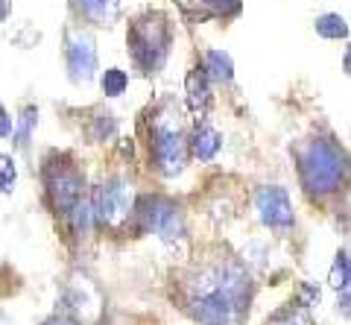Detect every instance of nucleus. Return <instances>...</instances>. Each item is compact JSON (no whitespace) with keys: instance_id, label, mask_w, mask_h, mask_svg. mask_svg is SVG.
Returning a JSON list of instances; mask_svg holds the SVG:
<instances>
[{"instance_id":"5","label":"nucleus","mask_w":351,"mask_h":325,"mask_svg":"<svg viewBox=\"0 0 351 325\" xmlns=\"http://www.w3.org/2000/svg\"><path fill=\"white\" fill-rule=\"evenodd\" d=\"M41 179H44V191H47V202L56 214L64 217L82 200L85 179L68 153H50L44 158Z\"/></svg>"},{"instance_id":"16","label":"nucleus","mask_w":351,"mask_h":325,"mask_svg":"<svg viewBox=\"0 0 351 325\" xmlns=\"http://www.w3.org/2000/svg\"><path fill=\"white\" fill-rule=\"evenodd\" d=\"M36 117H38V112L36 108H24V115H21V123L15 126V132H12V138H15V144L18 147H27L29 144V138H32V126H36Z\"/></svg>"},{"instance_id":"24","label":"nucleus","mask_w":351,"mask_h":325,"mask_svg":"<svg viewBox=\"0 0 351 325\" xmlns=\"http://www.w3.org/2000/svg\"><path fill=\"white\" fill-rule=\"evenodd\" d=\"M9 9H12V0H0V21L9 18Z\"/></svg>"},{"instance_id":"11","label":"nucleus","mask_w":351,"mask_h":325,"mask_svg":"<svg viewBox=\"0 0 351 325\" xmlns=\"http://www.w3.org/2000/svg\"><path fill=\"white\" fill-rule=\"evenodd\" d=\"M71 6L80 18L91 21L97 27L114 24L120 15V0H71Z\"/></svg>"},{"instance_id":"15","label":"nucleus","mask_w":351,"mask_h":325,"mask_svg":"<svg viewBox=\"0 0 351 325\" xmlns=\"http://www.w3.org/2000/svg\"><path fill=\"white\" fill-rule=\"evenodd\" d=\"M100 88L106 97H120L126 88H129V77H126V71H120V68H108L103 77H100Z\"/></svg>"},{"instance_id":"20","label":"nucleus","mask_w":351,"mask_h":325,"mask_svg":"<svg viewBox=\"0 0 351 325\" xmlns=\"http://www.w3.org/2000/svg\"><path fill=\"white\" fill-rule=\"evenodd\" d=\"M94 141H106V138H112L114 135V117L112 115H97V121H94Z\"/></svg>"},{"instance_id":"17","label":"nucleus","mask_w":351,"mask_h":325,"mask_svg":"<svg viewBox=\"0 0 351 325\" xmlns=\"http://www.w3.org/2000/svg\"><path fill=\"white\" fill-rule=\"evenodd\" d=\"M348 278H351V269H348V252L339 249L337 261H334V269H331V285L337 290H348Z\"/></svg>"},{"instance_id":"7","label":"nucleus","mask_w":351,"mask_h":325,"mask_svg":"<svg viewBox=\"0 0 351 325\" xmlns=\"http://www.w3.org/2000/svg\"><path fill=\"white\" fill-rule=\"evenodd\" d=\"M88 202H91L94 223L103 226V229H123V226L132 220V211H135V200H132L126 179L103 182Z\"/></svg>"},{"instance_id":"19","label":"nucleus","mask_w":351,"mask_h":325,"mask_svg":"<svg viewBox=\"0 0 351 325\" xmlns=\"http://www.w3.org/2000/svg\"><path fill=\"white\" fill-rule=\"evenodd\" d=\"M199 3L208 6V9H211V12H217V15H237L243 0H199Z\"/></svg>"},{"instance_id":"3","label":"nucleus","mask_w":351,"mask_h":325,"mask_svg":"<svg viewBox=\"0 0 351 325\" xmlns=\"http://www.w3.org/2000/svg\"><path fill=\"white\" fill-rule=\"evenodd\" d=\"M149 158L161 176H179L188 161V138L182 129V115L173 103H161L149 115Z\"/></svg>"},{"instance_id":"12","label":"nucleus","mask_w":351,"mask_h":325,"mask_svg":"<svg viewBox=\"0 0 351 325\" xmlns=\"http://www.w3.org/2000/svg\"><path fill=\"white\" fill-rule=\"evenodd\" d=\"M208 82L211 80L205 77L202 68H193L188 73V80H184V88H188V106L196 115H202L208 108V103H211V88H208Z\"/></svg>"},{"instance_id":"10","label":"nucleus","mask_w":351,"mask_h":325,"mask_svg":"<svg viewBox=\"0 0 351 325\" xmlns=\"http://www.w3.org/2000/svg\"><path fill=\"white\" fill-rule=\"evenodd\" d=\"M219 147H223V135H219L208 121H202V123L193 126V132H191V138H188V153H191L193 158L211 161V158L219 153Z\"/></svg>"},{"instance_id":"1","label":"nucleus","mask_w":351,"mask_h":325,"mask_svg":"<svg viewBox=\"0 0 351 325\" xmlns=\"http://www.w3.org/2000/svg\"><path fill=\"white\" fill-rule=\"evenodd\" d=\"M184 308L199 325H237L249 311V276L228 261L208 267L196 276Z\"/></svg>"},{"instance_id":"2","label":"nucleus","mask_w":351,"mask_h":325,"mask_svg":"<svg viewBox=\"0 0 351 325\" xmlns=\"http://www.w3.org/2000/svg\"><path fill=\"white\" fill-rule=\"evenodd\" d=\"M295 161H299L302 188L311 197H328L346 185L348 161L346 153L328 138H311L302 147H295Z\"/></svg>"},{"instance_id":"13","label":"nucleus","mask_w":351,"mask_h":325,"mask_svg":"<svg viewBox=\"0 0 351 325\" xmlns=\"http://www.w3.org/2000/svg\"><path fill=\"white\" fill-rule=\"evenodd\" d=\"M202 71H205L208 80L219 82V85H228L234 80V62H232V56H228L226 50H208Z\"/></svg>"},{"instance_id":"8","label":"nucleus","mask_w":351,"mask_h":325,"mask_svg":"<svg viewBox=\"0 0 351 325\" xmlns=\"http://www.w3.org/2000/svg\"><path fill=\"white\" fill-rule=\"evenodd\" d=\"M64 64H68V77L76 85H85L97 73V45L85 29H68L64 32Z\"/></svg>"},{"instance_id":"9","label":"nucleus","mask_w":351,"mask_h":325,"mask_svg":"<svg viewBox=\"0 0 351 325\" xmlns=\"http://www.w3.org/2000/svg\"><path fill=\"white\" fill-rule=\"evenodd\" d=\"M255 211L269 229H290L293 226V202L284 188H261L255 193Z\"/></svg>"},{"instance_id":"23","label":"nucleus","mask_w":351,"mask_h":325,"mask_svg":"<svg viewBox=\"0 0 351 325\" xmlns=\"http://www.w3.org/2000/svg\"><path fill=\"white\" fill-rule=\"evenodd\" d=\"M44 325H80V322H73V320H68V317H50Z\"/></svg>"},{"instance_id":"21","label":"nucleus","mask_w":351,"mask_h":325,"mask_svg":"<svg viewBox=\"0 0 351 325\" xmlns=\"http://www.w3.org/2000/svg\"><path fill=\"white\" fill-rule=\"evenodd\" d=\"M12 132H15V121L9 117L6 108L0 106V138H12Z\"/></svg>"},{"instance_id":"4","label":"nucleus","mask_w":351,"mask_h":325,"mask_svg":"<svg viewBox=\"0 0 351 325\" xmlns=\"http://www.w3.org/2000/svg\"><path fill=\"white\" fill-rule=\"evenodd\" d=\"M126 45L132 53V62L138 64L144 73H158L164 62L170 56L173 47V29L167 18L161 12H144L129 24Z\"/></svg>"},{"instance_id":"14","label":"nucleus","mask_w":351,"mask_h":325,"mask_svg":"<svg viewBox=\"0 0 351 325\" xmlns=\"http://www.w3.org/2000/svg\"><path fill=\"white\" fill-rule=\"evenodd\" d=\"M313 27H316V32H319L322 38H331V41L348 38V24H346V18H343V15H334V12L319 15Z\"/></svg>"},{"instance_id":"6","label":"nucleus","mask_w":351,"mask_h":325,"mask_svg":"<svg viewBox=\"0 0 351 325\" xmlns=\"http://www.w3.org/2000/svg\"><path fill=\"white\" fill-rule=\"evenodd\" d=\"M132 220L138 223L141 232H156L164 241H176L184 234V217L182 208L167 197H138Z\"/></svg>"},{"instance_id":"22","label":"nucleus","mask_w":351,"mask_h":325,"mask_svg":"<svg viewBox=\"0 0 351 325\" xmlns=\"http://www.w3.org/2000/svg\"><path fill=\"white\" fill-rule=\"evenodd\" d=\"M267 325H304L302 320H295L293 317V311H281L278 317H272V322H267Z\"/></svg>"},{"instance_id":"18","label":"nucleus","mask_w":351,"mask_h":325,"mask_svg":"<svg viewBox=\"0 0 351 325\" xmlns=\"http://www.w3.org/2000/svg\"><path fill=\"white\" fill-rule=\"evenodd\" d=\"M15 179H18L15 161L9 158V156H0V191H3V193H12V191H15Z\"/></svg>"}]
</instances>
